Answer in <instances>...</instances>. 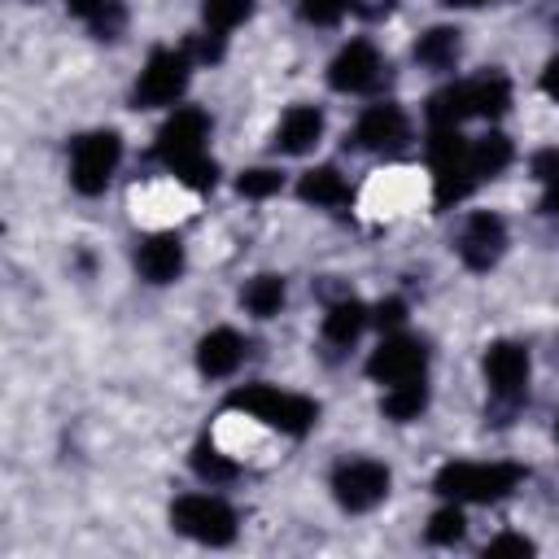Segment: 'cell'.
Listing matches in <instances>:
<instances>
[{"instance_id":"6da1fadb","label":"cell","mask_w":559,"mask_h":559,"mask_svg":"<svg viewBox=\"0 0 559 559\" xmlns=\"http://www.w3.org/2000/svg\"><path fill=\"white\" fill-rule=\"evenodd\" d=\"M227 406L249 415V419H258V424H266V428H275V432H288V437L310 432L314 419H319V406L310 397L284 393L275 384H245V389H236L227 397Z\"/></svg>"},{"instance_id":"7a4b0ae2","label":"cell","mask_w":559,"mask_h":559,"mask_svg":"<svg viewBox=\"0 0 559 559\" xmlns=\"http://www.w3.org/2000/svg\"><path fill=\"white\" fill-rule=\"evenodd\" d=\"M524 480L515 463H445L432 476V489L450 502H498Z\"/></svg>"},{"instance_id":"3957f363","label":"cell","mask_w":559,"mask_h":559,"mask_svg":"<svg viewBox=\"0 0 559 559\" xmlns=\"http://www.w3.org/2000/svg\"><path fill=\"white\" fill-rule=\"evenodd\" d=\"M428 162H432V183H437V205L463 201L476 188V166H472V144L459 135V127H437L428 140Z\"/></svg>"},{"instance_id":"277c9868","label":"cell","mask_w":559,"mask_h":559,"mask_svg":"<svg viewBox=\"0 0 559 559\" xmlns=\"http://www.w3.org/2000/svg\"><path fill=\"white\" fill-rule=\"evenodd\" d=\"M170 524L183 537L201 542V546H227L236 537V511L223 498H214V493H183V498H175Z\"/></svg>"},{"instance_id":"5b68a950","label":"cell","mask_w":559,"mask_h":559,"mask_svg":"<svg viewBox=\"0 0 559 559\" xmlns=\"http://www.w3.org/2000/svg\"><path fill=\"white\" fill-rule=\"evenodd\" d=\"M118 157H122L118 131H87V135H79L74 153H70V183H74V192H83V197L105 192L114 170H118Z\"/></svg>"},{"instance_id":"8992f818","label":"cell","mask_w":559,"mask_h":559,"mask_svg":"<svg viewBox=\"0 0 559 559\" xmlns=\"http://www.w3.org/2000/svg\"><path fill=\"white\" fill-rule=\"evenodd\" d=\"M183 87H188V52H179V48H157V52L148 57V66L140 70L131 100H135L140 109L175 105V100L183 96Z\"/></svg>"},{"instance_id":"52a82bcc","label":"cell","mask_w":559,"mask_h":559,"mask_svg":"<svg viewBox=\"0 0 559 559\" xmlns=\"http://www.w3.org/2000/svg\"><path fill=\"white\" fill-rule=\"evenodd\" d=\"M205 135H210V118L201 109H175L157 131V157L170 170H183L197 157H205Z\"/></svg>"},{"instance_id":"ba28073f","label":"cell","mask_w":559,"mask_h":559,"mask_svg":"<svg viewBox=\"0 0 559 559\" xmlns=\"http://www.w3.org/2000/svg\"><path fill=\"white\" fill-rule=\"evenodd\" d=\"M332 493L345 511H371L389 493V467L376 459H345L332 472Z\"/></svg>"},{"instance_id":"9c48e42d","label":"cell","mask_w":559,"mask_h":559,"mask_svg":"<svg viewBox=\"0 0 559 559\" xmlns=\"http://www.w3.org/2000/svg\"><path fill=\"white\" fill-rule=\"evenodd\" d=\"M428 367V349L415 336H384L380 349L367 358V376L380 384H402V380H419Z\"/></svg>"},{"instance_id":"30bf717a","label":"cell","mask_w":559,"mask_h":559,"mask_svg":"<svg viewBox=\"0 0 559 559\" xmlns=\"http://www.w3.org/2000/svg\"><path fill=\"white\" fill-rule=\"evenodd\" d=\"M380 74H384V61L371 39H349L328 66V83L336 92H371L380 83Z\"/></svg>"},{"instance_id":"8fae6325","label":"cell","mask_w":559,"mask_h":559,"mask_svg":"<svg viewBox=\"0 0 559 559\" xmlns=\"http://www.w3.org/2000/svg\"><path fill=\"white\" fill-rule=\"evenodd\" d=\"M528 349L520 341H498L485 349V380L502 402H520L528 393Z\"/></svg>"},{"instance_id":"7c38bea8","label":"cell","mask_w":559,"mask_h":559,"mask_svg":"<svg viewBox=\"0 0 559 559\" xmlns=\"http://www.w3.org/2000/svg\"><path fill=\"white\" fill-rule=\"evenodd\" d=\"M502 249H507V223L498 214H489V210L472 214L467 227H463V236H459V258L472 271H489L502 258Z\"/></svg>"},{"instance_id":"4fadbf2b","label":"cell","mask_w":559,"mask_h":559,"mask_svg":"<svg viewBox=\"0 0 559 559\" xmlns=\"http://www.w3.org/2000/svg\"><path fill=\"white\" fill-rule=\"evenodd\" d=\"M402 140H406V114L397 105H371L354 127V144L367 153H389Z\"/></svg>"},{"instance_id":"5bb4252c","label":"cell","mask_w":559,"mask_h":559,"mask_svg":"<svg viewBox=\"0 0 559 559\" xmlns=\"http://www.w3.org/2000/svg\"><path fill=\"white\" fill-rule=\"evenodd\" d=\"M240 362H245V336H240V332L214 328V332H205V336L197 341V367H201V376L223 380V376H231Z\"/></svg>"},{"instance_id":"9a60e30c","label":"cell","mask_w":559,"mask_h":559,"mask_svg":"<svg viewBox=\"0 0 559 559\" xmlns=\"http://www.w3.org/2000/svg\"><path fill=\"white\" fill-rule=\"evenodd\" d=\"M135 266H140V275H144L148 284H170V280L183 271V245H179V236H175V231L148 236V240L140 245V253H135Z\"/></svg>"},{"instance_id":"2e32d148","label":"cell","mask_w":559,"mask_h":559,"mask_svg":"<svg viewBox=\"0 0 559 559\" xmlns=\"http://www.w3.org/2000/svg\"><path fill=\"white\" fill-rule=\"evenodd\" d=\"M323 135V114L314 105H293L284 118H280V131H275V148L288 153V157H301L319 144Z\"/></svg>"},{"instance_id":"e0dca14e","label":"cell","mask_w":559,"mask_h":559,"mask_svg":"<svg viewBox=\"0 0 559 559\" xmlns=\"http://www.w3.org/2000/svg\"><path fill=\"white\" fill-rule=\"evenodd\" d=\"M297 197H301V201H310V205H319V210H336V205H345V201H349V183L341 179V170H336V166H314V170H306V175H301Z\"/></svg>"},{"instance_id":"ac0fdd59","label":"cell","mask_w":559,"mask_h":559,"mask_svg":"<svg viewBox=\"0 0 559 559\" xmlns=\"http://www.w3.org/2000/svg\"><path fill=\"white\" fill-rule=\"evenodd\" d=\"M66 9L92 26L96 39H118L122 26H127V9L122 0H66Z\"/></svg>"},{"instance_id":"d6986e66","label":"cell","mask_w":559,"mask_h":559,"mask_svg":"<svg viewBox=\"0 0 559 559\" xmlns=\"http://www.w3.org/2000/svg\"><path fill=\"white\" fill-rule=\"evenodd\" d=\"M367 323H371L367 306L354 301V297H345V301H336V306L323 314V341H328V345H354Z\"/></svg>"},{"instance_id":"ffe728a7","label":"cell","mask_w":559,"mask_h":559,"mask_svg":"<svg viewBox=\"0 0 559 559\" xmlns=\"http://www.w3.org/2000/svg\"><path fill=\"white\" fill-rule=\"evenodd\" d=\"M459 31L454 26H432V31H424L419 39H415V61H424V66H432V70H445V66H454V57H459Z\"/></svg>"},{"instance_id":"44dd1931","label":"cell","mask_w":559,"mask_h":559,"mask_svg":"<svg viewBox=\"0 0 559 559\" xmlns=\"http://www.w3.org/2000/svg\"><path fill=\"white\" fill-rule=\"evenodd\" d=\"M463 118H472V92L467 83H450L428 100V122L432 127H459Z\"/></svg>"},{"instance_id":"7402d4cb","label":"cell","mask_w":559,"mask_h":559,"mask_svg":"<svg viewBox=\"0 0 559 559\" xmlns=\"http://www.w3.org/2000/svg\"><path fill=\"white\" fill-rule=\"evenodd\" d=\"M424 406H428V384H424V376H419V380L389 384V393H384V415H389V419H397V424L419 419V415H424Z\"/></svg>"},{"instance_id":"603a6c76","label":"cell","mask_w":559,"mask_h":559,"mask_svg":"<svg viewBox=\"0 0 559 559\" xmlns=\"http://www.w3.org/2000/svg\"><path fill=\"white\" fill-rule=\"evenodd\" d=\"M467 92H472V114H480V118H498L511 105V83L502 74L467 79Z\"/></svg>"},{"instance_id":"cb8c5ba5","label":"cell","mask_w":559,"mask_h":559,"mask_svg":"<svg viewBox=\"0 0 559 559\" xmlns=\"http://www.w3.org/2000/svg\"><path fill=\"white\" fill-rule=\"evenodd\" d=\"M472 166H476V179H493L511 166V140L502 131H489L480 140H472Z\"/></svg>"},{"instance_id":"d4e9b609","label":"cell","mask_w":559,"mask_h":559,"mask_svg":"<svg viewBox=\"0 0 559 559\" xmlns=\"http://www.w3.org/2000/svg\"><path fill=\"white\" fill-rule=\"evenodd\" d=\"M240 301H245V310H249L253 319H271V314H280V306H284V280H280V275H253V280L245 284Z\"/></svg>"},{"instance_id":"484cf974","label":"cell","mask_w":559,"mask_h":559,"mask_svg":"<svg viewBox=\"0 0 559 559\" xmlns=\"http://www.w3.org/2000/svg\"><path fill=\"white\" fill-rule=\"evenodd\" d=\"M253 13V0H205L201 4V17L214 35H227L231 26H240L245 17Z\"/></svg>"},{"instance_id":"4316f807","label":"cell","mask_w":559,"mask_h":559,"mask_svg":"<svg viewBox=\"0 0 559 559\" xmlns=\"http://www.w3.org/2000/svg\"><path fill=\"white\" fill-rule=\"evenodd\" d=\"M192 467H197V476H205V480H231V476H236V463H231L223 450H214L210 441H201V445L192 450Z\"/></svg>"},{"instance_id":"83f0119b","label":"cell","mask_w":559,"mask_h":559,"mask_svg":"<svg viewBox=\"0 0 559 559\" xmlns=\"http://www.w3.org/2000/svg\"><path fill=\"white\" fill-rule=\"evenodd\" d=\"M463 528H467L463 511H459V507H441V511L428 520L424 537H428L432 546H450V542H459V537H463Z\"/></svg>"},{"instance_id":"f1b7e54d","label":"cell","mask_w":559,"mask_h":559,"mask_svg":"<svg viewBox=\"0 0 559 559\" xmlns=\"http://www.w3.org/2000/svg\"><path fill=\"white\" fill-rule=\"evenodd\" d=\"M284 188V175L280 170H271V166H253V170H245L240 179H236V192L240 197H271V192H280Z\"/></svg>"},{"instance_id":"f546056e","label":"cell","mask_w":559,"mask_h":559,"mask_svg":"<svg viewBox=\"0 0 559 559\" xmlns=\"http://www.w3.org/2000/svg\"><path fill=\"white\" fill-rule=\"evenodd\" d=\"M349 4H354V0H301V17L314 22V26H332V22L345 17Z\"/></svg>"},{"instance_id":"4dcf8cb0","label":"cell","mask_w":559,"mask_h":559,"mask_svg":"<svg viewBox=\"0 0 559 559\" xmlns=\"http://www.w3.org/2000/svg\"><path fill=\"white\" fill-rule=\"evenodd\" d=\"M214 175H218V166H214L210 157H197L192 166L175 170V179H179L183 188H192V192H210V188H214Z\"/></svg>"},{"instance_id":"1f68e13d","label":"cell","mask_w":559,"mask_h":559,"mask_svg":"<svg viewBox=\"0 0 559 559\" xmlns=\"http://www.w3.org/2000/svg\"><path fill=\"white\" fill-rule=\"evenodd\" d=\"M406 319V301L402 297H389V301H380L376 310H371V323L376 328H397Z\"/></svg>"},{"instance_id":"d6a6232c","label":"cell","mask_w":559,"mask_h":559,"mask_svg":"<svg viewBox=\"0 0 559 559\" xmlns=\"http://www.w3.org/2000/svg\"><path fill=\"white\" fill-rule=\"evenodd\" d=\"M485 555H533V542L528 537H515V533H502L485 546Z\"/></svg>"},{"instance_id":"836d02e7","label":"cell","mask_w":559,"mask_h":559,"mask_svg":"<svg viewBox=\"0 0 559 559\" xmlns=\"http://www.w3.org/2000/svg\"><path fill=\"white\" fill-rule=\"evenodd\" d=\"M542 92L559 100V57H550V61H546V70H542Z\"/></svg>"},{"instance_id":"e575fe53","label":"cell","mask_w":559,"mask_h":559,"mask_svg":"<svg viewBox=\"0 0 559 559\" xmlns=\"http://www.w3.org/2000/svg\"><path fill=\"white\" fill-rule=\"evenodd\" d=\"M441 4H450V9H476V4H489V0H441Z\"/></svg>"},{"instance_id":"d590c367","label":"cell","mask_w":559,"mask_h":559,"mask_svg":"<svg viewBox=\"0 0 559 559\" xmlns=\"http://www.w3.org/2000/svg\"><path fill=\"white\" fill-rule=\"evenodd\" d=\"M546 205H550V210H559V183H550V197H546Z\"/></svg>"}]
</instances>
